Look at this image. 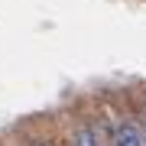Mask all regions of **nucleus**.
<instances>
[{
  "label": "nucleus",
  "mask_w": 146,
  "mask_h": 146,
  "mask_svg": "<svg viewBox=\"0 0 146 146\" xmlns=\"http://www.w3.org/2000/svg\"><path fill=\"white\" fill-rule=\"evenodd\" d=\"M0 146H7V143H0Z\"/></svg>",
  "instance_id": "39448f33"
},
{
  "label": "nucleus",
  "mask_w": 146,
  "mask_h": 146,
  "mask_svg": "<svg viewBox=\"0 0 146 146\" xmlns=\"http://www.w3.org/2000/svg\"><path fill=\"white\" fill-rule=\"evenodd\" d=\"M104 117V133H107V146H143L140 127H136L133 114H120V110H107Z\"/></svg>",
  "instance_id": "f257e3e1"
},
{
  "label": "nucleus",
  "mask_w": 146,
  "mask_h": 146,
  "mask_svg": "<svg viewBox=\"0 0 146 146\" xmlns=\"http://www.w3.org/2000/svg\"><path fill=\"white\" fill-rule=\"evenodd\" d=\"M130 114H133V120H136V127H140V136H143V146H146V101H140Z\"/></svg>",
  "instance_id": "7ed1b4c3"
},
{
  "label": "nucleus",
  "mask_w": 146,
  "mask_h": 146,
  "mask_svg": "<svg viewBox=\"0 0 146 146\" xmlns=\"http://www.w3.org/2000/svg\"><path fill=\"white\" fill-rule=\"evenodd\" d=\"M26 146H65V136H33Z\"/></svg>",
  "instance_id": "20e7f679"
},
{
  "label": "nucleus",
  "mask_w": 146,
  "mask_h": 146,
  "mask_svg": "<svg viewBox=\"0 0 146 146\" xmlns=\"http://www.w3.org/2000/svg\"><path fill=\"white\" fill-rule=\"evenodd\" d=\"M68 146H107V133H104V117L101 114H88L78 117L72 123V130L65 133Z\"/></svg>",
  "instance_id": "f03ea898"
}]
</instances>
